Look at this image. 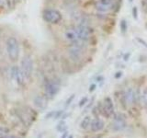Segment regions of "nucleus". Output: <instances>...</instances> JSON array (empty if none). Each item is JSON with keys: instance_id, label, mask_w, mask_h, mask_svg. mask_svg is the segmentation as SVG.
<instances>
[{"instance_id": "obj_1", "label": "nucleus", "mask_w": 147, "mask_h": 138, "mask_svg": "<svg viewBox=\"0 0 147 138\" xmlns=\"http://www.w3.org/2000/svg\"><path fill=\"white\" fill-rule=\"evenodd\" d=\"M6 49L9 59L11 61H17L20 56V43L15 37H9L6 41Z\"/></svg>"}, {"instance_id": "obj_2", "label": "nucleus", "mask_w": 147, "mask_h": 138, "mask_svg": "<svg viewBox=\"0 0 147 138\" xmlns=\"http://www.w3.org/2000/svg\"><path fill=\"white\" fill-rule=\"evenodd\" d=\"M67 53L69 58L74 63H79L83 60L85 53L84 44H70L67 48Z\"/></svg>"}, {"instance_id": "obj_3", "label": "nucleus", "mask_w": 147, "mask_h": 138, "mask_svg": "<svg viewBox=\"0 0 147 138\" xmlns=\"http://www.w3.org/2000/svg\"><path fill=\"white\" fill-rule=\"evenodd\" d=\"M140 100V94L139 91L133 89L132 87H129L128 89L122 93L121 96V102L122 105L127 107L130 105H134Z\"/></svg>"}, {"instance_id": "obj_4", "label": "nucleus", "mask_w": 147, "mask_h": 138, "mask_svg": "<svg viewBox=\"0 0 147 138\" xmlns=\"http://www.w3.org/2000/svg\"><path fill=\"white\" fill-rule=\"evenodd\" d=\"M60 91V84L53 79H48L44 83L45 96L48 99H53Z\"/></svg>"}, {"instance_id": "obj_5", "label": "nucleus", "mask_w": 147, "mask_h": 138, "mask_svg": "<svg viewBox=\"0 0 147 138\" xmlns=\"http://www.w3.org/2000/svg\"><path fill=\"white\" fill-rule=\"evenodd\" d=\"M99 112L106 118H110L114 114V105L110 98L107 97L103 99V102H100L98 107Z\"/></svg>"}, {"instance_id": "obj_6", "label": "nucleus", "mask_w": 147, "mask_h": 138, "mask_svg": "<svg viewBox=\"0 0 147 138\" xmlns=\"http://www.w3.org/2000/svg\"><path fill=\"white\" fill-rule=\"evenodd\" d=\"M42 18L46 22L51 23V24H56L59 21H61L62 14L58 10H56V9L47 8L43 11Z\"/></svg>"}, {"instance_id": "obj_7", "label": "nucleus", "mask_w": 147, "mask_h": 138, "mask_svg": "<svg viewBox=\"0 0 147 138\" xmlns=\"http://www.w3.org/2000/svg\"><path fill=\"white\" fill-rule=\"evenodd\" d=\"M64 38H65L67 41L70 43V44H84L85 45V43H82L79 38V35H78L76 26L68 28L65 30V32H64Z\"/></svg>"}, {"instance_id": "obj_8", "label": "nucleus", "mask_w": 147, "mask_h": 138, "mask_svg": "<svg viewBox=\"0 0 147 138\" xmlns=\"http://www.w3.org/2000/svg\"><path fill=\"white\" fill-rule=\"evenodd\" d=\"M20 68L24 74L26 79H29L32 76L33 73V61H32L31 57L30 56H24L21 60L20 63Z\"/></svg>"}, {"instance_id": "obj_9", "label": "nucleus", "mask_w": 147, "mask_h": 138, "mask_svg": "<svg viewBox=\"0 0 147 138\" xmlns=\"http://www.w3.org/2000/svg\"><path fill=\"white\" fill-rule=\"evenodd\" d=\"M76 27L81 41L84 43H87L90 40L92 35V29L90 26L87 24H77V26Z\"/></svg>"}, {"instance_id": "obj_10", "label": "nucleus", "mask_w": 147, "mask_h": 138, "mask_svg": "<svg viewBox=\"0 0 147 138\" xmlns=\"http://www.w3.org/2000/svg\"><path fill=\"white\" fill-rule=\"evenodd\" d=\"M114 7V0H98L95 4V7L98 12L107 13Z\"/></svg>"}, {"instance_id": "obj_11", "label": "nucleus", "mask_w": 147, "mask_h": 138, "mask_svg": "<svg viewBox=\"0 0 147 138\" xmlns=\"http://www.w3.org/2000/svg\"><path fill=\"white\" fill-rule=\"evenodd\" d=\"M10 74H11L12 78L16 81V83L18 86H23V85H24L26 77H25L24 74H23L21 68L20 66H12L11 70H10Z\"/></svg>"}, {"instance_id": "obj_12", "label": "nucleus", "mask_w": 147, "mask_h": 138, "mask_svg": "<svg viewBox=\"0 0 147 138\" xmlns=\"http://www.w3.org/2000/svg\"><path fill=\"white\" fill-rule=\"evenodd\" d=\"M112 127L115 131H121L126 127V121L123 115L121 114H116L113 117V123Z\"/></svg>"}, {"instance_id": "obj_13", "label": "nucleus", "mask_w": 147, "mask_h": 138, "mask_svg": "<svg viewBox=\"0 0 147 138\" xmlns=\"http://www.w3.org/2000/svg\"><path fill=\"white\" fill-rule=\"evenodd\" d=\"M33 104L38 110H44L48 105V98L46 96L37 95L33 99Z\"/></svg>"}, {"instance_id": "obj_14", "label": "nucleus", "mask_w": 147, "mask_h": 138, "mask_svg": "<svg viewBox=\"0 0 147 138\" xmlns=\"http://www.w3.org/2000/svg\"><path fill=\"white\" fill-rule=\"evenodd\" d=\"M103 128H104V122H103L102 120L96 118V119L93 120V121L91 122L90 129H91L92 132L98 133V132H100Z\"/></svg>"}, {"instance_id": "obj_15", "label": "nucleus", "mask_w": 147, "mask_h": 138, "mask_svg": "<svg viewBox=\"0 0 147 138\" xmlns=\"http://www.w3.org/2000/svg\"><path fill=\"white\" fill-rule=\"evenodd\" d=\"M91 122H92V120H91L90 116H86V117H85L84 119L82 120V122H81V123H80V127H81V129H84V130H86V129H87L88 127H90Z\"/></svg>"}, {"instance_id": "obj_16", "label": "nucleus", "mask_w": 147, "mask_h": 138, "mask_svg": "<svg viewBox=\"0 0 147 138\" xmlns=\"http://www.w3.org/2000/svg\"><path fill=\"white\" fill-rule=\"evenodd\" d=\"M140 101H141V103L142 104V106L147 109V87H145V89L142 90V92L141 93Z\"/></svg>"}, {"instance_id": "obj_17", "label": "nucleus", "mask_w": 147, "mask_h": 138, "mask_svg": "<svg viewBox=\"0 0 147 138\" xmlns=\"http://www.w3.org/2000/svg\"><path fill=\"white\" fill-rule=\"evenodd\" d=\"M56 129H57V131L61 132V133H63V132H65V131H66V129H67L66 123L64 122L63 121L60 122L58 123V125H57Z\"/></svg>"}, {"instance_id": "obj_18", "label": "nucleus", "mask_w": 147, "mask_h": 138, "mask_svg": "<svg viewBox=\"0 0 147 138\" xmlns=\"http://www.w3.org/2000/svg\"><path fill=\"white\" fill-rule=\"evenodd\" d=\"M9 129L7 127H5V126H1L0 125V136H3V135H6L9 133Z\"/></svg>"}, {"instance_id": "obj_19", "label": "nucleus", "mask_w": 147, "mask_h": 138, "mask_svg": "<svg viewBox=\"0 0 147 138\" xmlns=\"http://www.w3.org/2000/svg\"><path fill=\"white\" fill-rule=\"evenodd\" d=\"M55 112H56V110H53V112H50L45 116V118H46V119L54 118V116H55Z\"/></svg>"}, {"instance_id": "obj_20", "label": "nucleus", "mask_w": 147, "mask_h": 138, "mask_svg": "<svg viewBox=\"0 0 147 138\" xmlns=\"http://www.w3.org/2000/svg\"><path fill=\"white\" fill-rule=\"evenodd\" d=\"M63 113V110H56V112H55V116H54V119H58L62 116V114Z\"/></svg>"}, {"instance_id": "obj_21", "label": "nucleus", "mask_w": 147, "mask_h": 138, "mask_svg": "<svg viewBox=\"0 0 147 138\" xmlns=\"http://www.w3.org/2000/svg\"><path fill=\"white\" fill-rule=\"evenodd\" d=\"M0 138H18L16 135H3V136H0Z\"/></svg>"}, {"instance_id": "obj_22", "label": "nucleus", "mask_w": 147, "mask_h": 138, "mask_svg": "<svg viewBox=\"0 0 147 138\" xmlns=\"http://www.w3.org/2000/svg\"><path fill=\"white\" fill-rule=\"evenodd\" d=\"M86 101H87V98H84V99H82V100L80 101V103H79V106H80V107H82V106H84V105L86 104Z\"/></svg>"}, {"instance_id": "obj_23", "label": "nucleus", "mask_w": 147, "mask_h": 138, "mask_svg": "<svg viewBox=\"0 0 147 138\" xmlns=\"http://www.w3.org/2000/svg\"><path fill=\"white\" fill-rule=\"evenodd\" d=\"M74 98H75V95H72L70 98H69V99H67V101H66V106H68L69 104L71 103V101L74 99Z\"/></svg>"}, {"instance_id": "obj_24", "label": "nucleus", "mask_w": 147, "mask_h": 138, "mask_svg": "<svg viewBox=\"0 0 147 138\" xmlns=\"http://www.w3.org/2000/svg\"><path fill=\"white\" fill-rule=\"evenodd\" d=\"M133 17H134L135 18H137V8L134 7V8H133Z\"/></svg>"}, {"instance_id": "obj_25", "label": "nucleus", "mask_w": 147, "mask_h": 138, "mask_svg": "<svg viewBox=\"0 0 147 138\" xmlns=\"http://www.w3.org/2000/svg\"><path fill=\"white\" fill-rule=\"evenodd\" d=\"M95 87H96V85H92V86H91V87L89 89V91H90V92H92V91H93V90L95 89Z\"/></svg>"}, {"instance_id": "obj_26", "label": "nucleus", "mask_w": 147, "mask_h": 138, "mask_svg": "<svg viewBox=\"0 0 147 138\" xmlns=\"http://www.w3.org/2000/svg\"><path fill=\"white\" fill-rule=\"evenodd\" d=\"M66 135H67V133H64V135H63V137H62V138H65V137H66Z\"/></svg>"}, {"instance_id": "obj_27", "label": "nucleus", "mask_w": 147, "mask_h": 138, "mask_svg": "<svg viewBox=\"0 0 147 138\" xmlns=\"http://www.w3.org/2000/svg\"><path fill=\"white\" fill-rule=\"evenodd\" d=\"M68 138H73V135H70V136H69Z\"/></svg>"}]
</instances>
